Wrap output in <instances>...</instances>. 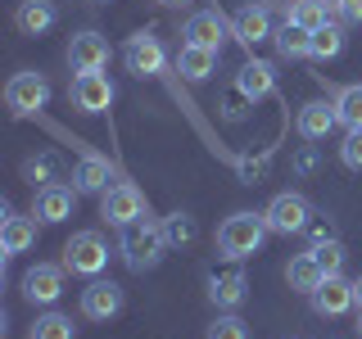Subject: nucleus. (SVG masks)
Listing matches in <instances>:
<instances>
[{"mask_svg": "<svg viewBox=\"0 0 362 339\" xmlns=\"http://www.w3.org/2000/svg\"><path fill=\"white\" fill-rule=\"evenodd\" d=\"M163 249H168L163 222H154L150 213H145V218H136L132 226H122V244H118V254H122V263H127L132 271H150V267H158Z\"/></svg>", "mask_w": 362, "mask_h": 339, "instance_id": "f257e3e1", "label": "nucleus"}, {"mask_svg": "<svg viewBox=\"0 0 362 339\" xmlns=\"http://www.w3.org/2000/svg\"><path fill=\"white\" fill-rule=\"evenodd\" d=\"M37 222L41 218H5V226H0V249H5V258L28 254V249L37 244Z\"/></svg>", "mask_w": 362, "mask_h": 339, "instance_id": "412c9836", "label": "nucleus"}, {"mask_svg": "<svg viewBox=\"0 0 362 339\" xmlns=\"http://www.w3.org/2000/svg\"><path fill=\"white\" fill-rule=\"evenodd\" d=\"M331 105H335V113H339V127H344V131L362 127V86H339Z\"/></svg>", "mask_w": 362, "mask_h": 339, "instance_id": "a878e982", "label": "nucleus"}, {"mask_svg": "<svg viewBox=\"0 0 362 339\" xmlns=\"http://www.w3.org/2000/svg\"><path fill=\"white\" fill-rule=\"evenodd\" d=\"M245 294H249V280H245V271H222V276H209V303L213 308H240L245 303Z\"/></svg>", "mask_w": 362, "mask_h": 339, "instance_id": "6ab92c4d", "label": "nucleus"}, {"mask_svg": "<svg viewBox=\"0 0 362 339\" xmlns=\"http://www.w3.org/2000/svg\"><path fill=\"white\" fill-rule=\"evenodd\" d=\"M272 9L267 5H245L240 14L231 18V37L245 45V50H254V45H263V41H272Z\"/></svg>", "mask_w": 362, "mask_h": 339, "instance_id": "ddd939ff", "label": "nucleus"}, {"mask_svg": "<svg viewBox=\"0 0 362 339\" xmlns=\"http://www.w3.org/2000/svg\"><path fill=\"white\" fill-rule=\"evenodd\" d=\"M100 218L122 231V226H132L136 218H145V195L132 181H113L105 195H100Z\"/></svg>", "mask_w": 362, "mask_h": 339, "instance_id": "39448f33", "label": "nucleus"}, {"mask_svg": "<svg viewBox=\"0 0 362 339\" xmlns=\"http://www.w3.org/2000/svg\"><path fill=\"white\" fill-rule=\"evenodd\" d=\"M73 208H77V190H68V186H41L37 190V199H32V218H41V222H64V218H73Z\"/></svg>", "mask_w": 362, "mask_h": 339, "instance_id": "2eb2a0df", "label": "nucleus"}, {"mask_svg": "<svg viewBox=\"0 0 362 339\" xmlns=\"http://www.w3.org/2000/svg\"><path fill=\"white\" fill-rule=\"evenodd\" d=\"M23 177L32 181V186H54V177H59V163H54V154H32L28 163H23Z\"/></svg>", "mask_w": 362, "mask_h": 339, "instance_id": "c85d7f7f", "label": "nucleus"}, {"mask_svg": "<svg viewBox=\"0 0 362 339\" xmlns=\"http://www.w3.org/2000/svg\"><path fill=\"white\" fill-rule=\"evenodd\" d=\"M122 312V290L113 285V280H90V285L82 290V316H90V321H109V316Z\"/></svg>", "mask_w": 362, "mask_h": 339, "instance_id": "4468645a", "label": "nucleus"}, {"mask_svg": "<svg viewBox=\"0 0 362 339\" xmlns=\"http://www.w3.org/2000/svg\"><path fill=\"white\" fill-rule=\"evenodd\" d=\"M28 339H77V326H73V316H64V312H45V316L32 321Z\"/></svg>", "mask_w": 362, "mask_h": 339, "instance_id": "bb28decb", "label": "nucleus"}, {"mask_svg": "<svg viewBox=\"0 0 362 339\" xmlns=\"http://www.w3.org/2000/svg\"><path fill=\"white\" fill-rule=\"evenodd\" d=\"M354 290H358V308H362V276H358V280H354Z\"/></svg>", "mask_w": 362, "mask_h": 339, "instance_id": "f704fd0d", "label": "nucleus"}, {"mask_svg": "<svg viewBox=\"0 0 362 339\" xmlns=\"http://www.w3.org/2000/svg\"><path fill=\"white\" fill-rule=\"evenodd\" d=\"M163 235H168V244H190L199 235V226H195L190 213H173V218L163 222Z\"/></svg>", "mask_w": 362, "mask_h": 339, "instance_id": "c756f323", "label": "nucleus"}, {"mask_svg": "<svg viewBox=\"0 0 362 339\" xmlns=\"http://www.w3.org/2000/svg\"><path fill=\"white\" fill-rule=\"evenodd\" d=\"M181 37H186V45H199V50L222 54V45H226V18L218 14V9H204V14L186 18Z\"/></svg>", "mask_w": 362, "mask_h": 339, "instance_id": "9b49d317", "label": "nucleus"}, {"mask_svg": "<svg viewBox=\"0 0 362 339\" xmlns=\"http://www.w3.org/2000/svg\"><path fill=\"white\" fill-rule=\"evenodd\" d=\"M335 18H339L335 0H290V9H286V23H294V28H303V32H317Z\"/></svg>", "mask_w": 362, "mask_h": 339, "instance_id": "a211bd4d", "label": "nucleus"}, {"mask_svg": "<svg viewBox=\"0 0 362 339\" xmlns=\"http://www.w3.org/2000/svg\"><path fill=\"white\" fill-rule=\"evenodd\" d=\"M344 50V28L339 23H326V28H317L313 32V50H308V59H335V54Z\"/></svg>", "mask_w": 362, "mask_h": 339, "instance_id": "cd10ccee", "label": "nucleus"}, {"mask_svg": "<svg viewBox=\"0 0 362 339\" xmlns=\"http://www.w3.org/2000/svg\"><path fill=\"white\" fill-rule=\"evenodd\" d=\"M335 14L349 23H362V0H335Z\"/></svg>", "mask_w": 362, "mask_h": 339, "instance_id": "72a5a7b5", "label": "nucleus"}, {"mask_svg": "<svg viewBox=\"0 0 362 339\" xmlns=\"http://www.w3.org/2000/svg\"><path fill=\"white\" fill-rule=\"evenodd\" d=\"M54 18H59L54 0H18V9H14V28L23 32V37H41V32H50Z\"/></svg>", "mask_w": 362, "mask_h": 339, "instance_id": "f3484780", "label": "nucleus"}, {"mask_svg": "<svg viewBox=\"0 0 362 339\" xmlns=\"http://www.w3.org/2000/svg\"><path fill=\"white\" fill-rule=\"evenodd\" d=\"M45 100H50V82H45L41 73L23 68V73L9 77V86H5V109L14 113V118H32V113H41Z\"/></svg>", "mask_w": 362, "mask_h": 339, "instance_id": "20e7f679", "label": "nucleus"}, {"mask_svg": "<svg viewBox=\"0 0 362 339\" xmlns=\"http://www.w3.org/2000/svg\"><path fill=\"white\" fill-rule=\"evenodd\" d=\"M64 271H68V267L37 263L28 276H23V299H28V303H41V308L59 303V294H64Z\"/></svg>", "mask_w": 362, "mask_h": 339, "instance_id": "9d476101", "label": "nucleus"}, {"mask_svg": "<svg viewBox=\"0 0 362 339\" xmlns=\"http://www.w3.org/2000/svg\"><path fill=\"white\" fill-rule=\"evenodd\" d=\"M294 122H299L303 141H322V136H331L339 127V113H335V105H326V100H308Z\"/></svg>", "mask_w": 362, "mask_h": 339, "instance_id": "dca6fc26", "label": "nucleus"}, {"mask_svg": "<svg viewBox=\"0 0 362 339\" xmlns=\"http://www.w3.org/2000/svg\"><path fill=\"white\" fill-rule=\"evenodd\" d=\"M95 5H109V0H95Z\"/></svg>", "mask_w": 362, "mask_h": 339, "instance_id": "4c0bfd02", "label": "nucleus"}, {"mask_svg": "<svg viewBox=\"0 0 362 339\" xmlns=\"http://www.w3.org/2000/svg\"><path fill=\"white\" fill-rule=\"evenodd\" d=\"M73 190L77 195H105L109 190V158H95V154H82L73 172Z\"/></svg>", "mask_w": 362, "mask_h": 339, "instance_id": "aec40b11", "label": "nucleus"}, {"mask_svg": "<svg viewBox=\"0 0 362 339\" xmlns=\"http://www.w3.org/2000/svg\"><path fill=\"white\" fill-rule=\"evenodd\" d=\"M267 218L263 213H231L222 226H218V254L231 258V263H240V258H254L258 249L267 240Z\"/></svg>", "mask_w": 362, "mask_h": 339, "instance_id": "f03ea898", "label": "nucleus"}, {"mask_svg": "<svg viewBox=\"0 0 362 339\" xmlns=\"http://www.w3.org/2000/svg\"><path fill=\"white\" fill-rule=\"evenodd\" d=\"M213 68H218V54H213V50H199V45H186V41H181L177 73L186 77V82H204V77H213Z\"/></svg>", "mask_w": 362, "mask_h": 339, "instance_id": "5701e85b", "label": "nucleus"}, {"mask_svg": "<svg viewBox=\"0 0 362 339\" xmlns=\"http://www.w3.org/2000/svg\"><path fill=\"white\" fill-rule=\"evenodd\" d=\"M109 64V37H100V32H77L73 41H68V68L73 73H95V68Z\"/></svg>", "mask_w": 362, "mask_h": 339, "instance_id": "f8f14e48", "label": "nucleus"}, {"mask_svg": "<svg viewBox=\"0 0 362 339\" xmlns=\"http://www.w3.org/2000/svg\"><path fill=\"white\" fill-rule=\"evenodd\" d=\"M313 258H317V267H322L326 276H339V271H344V244H339V240L313 244Z\"/></svg>", "mask_w": 362, "mask_h": 339, "instance_id": "7c9ffc66", "label": "nucleus"}, {"mask_svg": "<svg viewBox=\"0 0 362 339\" xmlns=\"http://www.w3.org/2000/svg\"><path fill=\"white\" fill-rule=\"evenodd\" d=\"M158 5H186V0H158Z\"/></svg>", "mask_w": 362, "mask_h": 339, "instance_id": "c9c22d12", "label": "nucleus"}, {"mask_svg": "<svg viewBox=\"0 0 362 339\" xmlns=\"http://www.w3.org/2000/svg\"><path fill=\"white\" fill-rule=\"evenodd\" d=\"M73 105L82 109V113H105V109L113 105V82H109L105 68L73 77Z\"/></svg>", "mask_w": 362, "mask_h": 339, "instance_id": "6e6552de", "label": "nucleus"}, {"mask_svg": "<svg viewBox=\"0 0 362 339\" xmlns=\"http://www.w3.org/2000/svg\"><path fill=\"white\" fill-rule=\"evenodd\" d=\"M235 90L240 95H249V100H263V95H272L276 90V77H272V64H263V59H249L240 73H235Z\"/></svg>", "mask_w": 362, "mask_h": 339, "instance_id": "4be33fe9", "label": "nucleus"}, {"mask_svg": "<svg viewBox=\"0 0 362 339\" xmlns=\"http://www.w3.org/2000/svg\"><path fill=\"white\" fill-rule=\"evenodd\" d=\"M308 299H313L317 316H344L349 308H358V290H354V280H344V276H326Z\"/></svg>", "mask_w": 362, "mask_h": 339, "instance_id": "1a4fd4ad", "label": "nucleus"}, {"mask_svg": "<svg viewBox=\"0 0 362 339\" xmlns=\"http://www.w3.org/2000/svg\"><path fill=\"white\" fill-rule=\"evenodd\" d=\"M272 41H276L281 59H308V50H313V32L294 28V23H281V28L272 32Z\"/></svg>", "mask_w": 362, "mask_h": 339, "instance_id": "393cba45", "label": "nucleus"}, {"mask_svg": "<svg viewBox=\"0 0 362 339\" xmlns=\"http://www.w3.org/2000/svg\"><path fill=\"white\" fill-rule=\"evenodd\" d=\"M122 59H127V68L136 77H158L168 64L163 45H158V37H150V32H136V37H127V45H122Z\"/></svg>", "mask_w": 362, "mask_h": 339, "instance_id": "0eeeda50", "label": "nucleus"}, {"mask_svg": "<svg viewBox=\"0 0 362 339\" xmlns=\"http://www.w3.org/2000/svg\"><path fill=\"white\" fill-rule=\"evenodd\" d=\"M267 226L276 235H299V231H308V222H313V203L299 195V190H286V195H276L267 203Z\"/></svg>", "mask_w": 362, "mask_h": 339, "instance_id": "423d86ee", "label": "nucleus"}, {"mask_svg": "<svg viewBox=\"0 0 362 339\" xmlns=\"http://www.w3.org/2000/svg\"><path fill=\"white\" fill-rule=\"evenodd\" d=\"M64 267L73 276H90L95 280L100 271L109 267V244L100 231H73V240L64 244Z\"/></svg>", "mask_w": 362, "mask_h": 339, "instance_id": "7ed1b4c3", "label": "nucleus"}, {"mask_svg": "<svg viewBox=\"0 0 362 339\" xmlns=\"http://www.w3.org/2000/svg\"><path fill=\"white\" fill-rule=\"evenodd\" d=\"M204 339H249V326L240 321V316H218Z\"/></svg>", "mask_w": 362, "mask_h": 339, "instance_id": "2f4dec72", "label": "nucleus"}, {"mask_svg": "<svg viewBox=\"0 0 362 339\" xmlns=\"http://www.w3.org/2000/svg\"><path fill=\"white\" fill-rule=\"evenodd\" d=\"M354 331H358V335H362V308H358V326H354Z\"/></svg>", "mask_w": 362, "mask_h": 339, "instance_id": "e433bc0d", "label": "nucleus"}, {"mask_svg": "<svg viewBox=\"0 0 362 339\" xmlns=\"http://www.w3.org/2000/svg\"><path fill=\"white\" fill-rule=\"evenodd\" d=\"M339 158H344V167L362 172V127H354V131L344 136V145H339Z\"/></svg>", "mask_w": 362, "mask_h": 339, "instance_id": "473e14b6", "label": "nucleus"}, {"mask_svg": "<svg viewBox=\"0 0 362 339\" xmlns=\"http://www.w3.org/2000/svg\"><path fill=\"white\" fill-rule=\"evenodd\" d=\"M286 280H290V290H294V294H313V290L326 280V271L317 267L313 249H308V254H299V258H290V267H286Z\"/></svg>", "mask_w": 362, "mask_h": 339, "instance_id": "b1692460", "label": "nucleus"}]
</instances>
